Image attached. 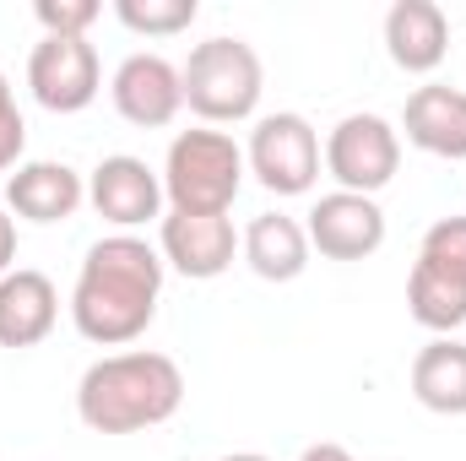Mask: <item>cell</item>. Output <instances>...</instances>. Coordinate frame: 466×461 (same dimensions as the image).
Masks as SVG:
<instances>
[{
	"mask_svg": "<svg viewBox=\"0 0 466 461\" xmlns=\"http://www.w3.org/2000/svg\"><path fill=\"white\" fill-rule=\"evenodd\" d=\"M320 163H326L320 130L304 115L277 109V115L255 119L249 147H244V169H249L271 196H304V190H315Z\"/></svg>",
	"mask_w": 466,
	"mask_h": 461,
	"instance_id": "obj_6",
	"label": "cell"
},
{
	"mask_svg": "<svg viewBox=\"0 0 466 461\" xmlns=\"http://www.w3.org/2000/svg\"><path fill=\"white\" fill-rule=\"evenodd\" d=\"M5 271H16V218H5L0 207V277Z\"/></svg>",
	"mask_w": 466,
	"mask_h": 461,
	"instance_id": "obj_22",
	"label": "cell"
},
{
	"mask_svg": "<svg viewBox=\"0 0 466 461\" xmlns=\"http://www.w3.org/2000/svg\"><path fill=\"white\" fill-rule=\"evenodd\" d=\"M163 299V250H152L136 233H109L87 250L76 288H71V321L93 347L136 343Z\"/></svg>",
	"mask_w": 466,
	"mask_h": 461,
	"instance_id": "obj_1",
	"label": "cell"
},
{
	"mask_svg": "<svg viewBox=\"0 0 466 461\" xmlns=\"http://www.w3.org/2000/svg\"><path fill=\"white\" fill-rule=\"evenodd\" d=\"M27 87L49 115H82L104 87L98 49L87 38H38L27 55Z\"/></svg>",
	"mask_w": 466,
	"mask_h": 461,
	"instance_id": "obj_8",
	"label": "cell"
},
{
	"mask_svg": "<svg viewBox=\"0 0 466 461\" xmlns=\"http://www.w3.org/2000/svg\"><path fill=\"white\" fill-rule=\"evenodd\" d=\"M238 190H244V152L228 130L201 125L168 141V158H163L168 212H228Z\"/></svg>",
	"mask_w": 466,
	"mask_h": 461,
	"instance_id": "obj_3",
	"label": "cell"
},
{
	"mask_svg": "<svg viewBox=\"0 0 466 461\" xmlns=\"http://www.w3.org/2000/svg\"><path fill=\"white\" fill-rule=\"evenodd\" d=\"M33 16H38L44 38H87V27L104 16V5L98 0H38Z\"/></svg>",
	"mask_w": 466,
	"mask_h": 461,
	"instance_id": "obj_20",
	"label": "cell"
},
{
	"mask_svg": "<svg viewBox=\"0 0 466 461\" xmlns=\"http://www.w3.org/2000/svg\"><path fill=\"white\" fill-rule=\"evenodd\" d=\"M401 130H407V141L418 152L461 163L466 158V93L461 87H445V82L418 87L407 98V109H401Z\"/></svg>",
	"mask_w": 466,
	"mask_h": 461,
	"instance_id": "obj_15",
	"label": "cell"
},
{
	"mask_svg": "<svg viewBox=\"0 0 466 461\" xmlns=\"http://www.w3.org/2000/svg\"><path fill=\"white\" fill-rule=\"evenodd\" d=\"M223 461H271V456H255V451H233V456H223Z\"/></svg>",
	"mask_w": 466,
	"mask_h": 461,
	"instance_id": "obj_24",
	"label": "cell"
},
{
	"mask_svg": "<svg viewBox=\"0 0 466 461\" xmlns=\"http://www.w3.org/2000/svg\"><path fill=\"white\" fill-rule=\"evenodd\" d=\"M385 49L407 77H429L451 55V16L434 0H396L385 11Z\"/></svg>",
	"mask_w": 466,
	"mask_h": 461,
	"instance_id": "obj_14",
	"label": "cell"
},
{
	"mask_svg": "<svg viewBox=\"0 0 466 461\" xmlns=\"http://www.w3.org/2000/svg\"><path fill=\"white\" fill-rule=\"evenodd\" d=\"M115 16L141 38H174L201 16V5L196 0H115Z\"/></svg>",
	"mask_w": 466,
	"mask_h": 461,
	"instance_id": "obj_19",
	"label": "cell"
},
{
	"mask_svg": "<svg viewBox=\"0 0 466 461\" xmlns=\"http://www.w3.org/2000/svg\"><path fill=\"white\" fill-rule=\"evenodd\" d=\"M179 82H185V109L201 125H233V119H249L260 109L266 71L244 38L218 33V38L190 49V60L179 66Z\"/></svg>",
	"mask_w": 466,
	"mask_h": 461,
	"instance_id": "obj_4",
	"label": "cell"
},
{
	"mask_svg": "<svg viewBox=\"0 0 466 461\" xmlns=\"http://www.w3.org/2000/svg\"><path fill=\"white\" fill-rule=\"evenodd\" d=\"M22 147H27V125H22V109L11 98V82L0 71V174L22 163Z\"/></svg>",
	"mask_w": 466,
	"mask_h": 461,
	"instance_id": "obj_21",
	"label": "cell"
},
{
	"mask_svg": "<svg viewBox=\"0 0 466 461\" xmlns=\"http://www.w3.org/2000/svg\"><path fill=\"white\" fill-rule=\"evenodd\" d=\"M60 321V293L44 271L16 266L0 277V347H38Z\"/></svg>",
	"mask_w": 466,
	"mask_h": 461,
	"instance_id": "obj_16",
	"label": "cell"
},
{
	"mask_svg": "<svg viewBox=\"0 0 466 461\" xmlns=\"http://www.w3.org/2000/svg\"><path fill=\"white\" fill-rule=\"evenodd\" d=\"M109 98L125 125L136 130H163L174 125L185 109V82H179V66H168L163 55H125L109 82Z\"/></svg>",
	"mask_w": 466,
	"mask_h": 461,
	"instance_id": "obj_11",
	"label": "cell"
},
{
	"mask_svg": "<svg viewBox=\"0 0 466 461\" xmlns=\"http://www.w3.org/2000/svg\"><path fill=\"white\" fill-rule=\"evenodd\" d=\"M309 250H320L326 261H369L385 244V212L374 196H352V190H331L309 207Z\"/></svg>",
	"mask_w": 466,
	"mask_h": 461,
	"instance_id": "obj_12",
	"label": "cell"
},
{
	"mask_svg": "<svg viewBox=\"0 0 466 461\" xmlns=\"http://www.w3.org/2000/svg\"><path fill=\"white\" fill-rule=\"evenodd\" d=\"M179 402H185V374L168 353H152V347L109 353L87 364V374L76 380V418L93 435L157 429L179 413Z\"/></svg>",
	"mask_w": 466,
	"mask_h": 461,
	"instance_id": "obj_2",
	"label": "cell"
},
{
	"mask_svg": "<svg viewBox=\"0 0 466 461\" xmlns=\"http://www.w3.org/2000/svg\"><path fill=\"white\" fill-rule=\"evenodd\" d=\"M412 396L440 413V418H466V343L434 337L412 358Z\"/></svg>",
	"mask_w": 466,
	"mask_h": 461,
	"instance_id": "obj_18",
	"label": "cell"
},
{
	"mask_svg": "<svg viewBox=\"0 0 466 461\" xmlns=\"http://www.w3.org/2000/svg\"><path fill=\"white\" fill-rule=\"evenodd\" d=\"M157 244H163V266H174L190 282H212L233 266L238 233L228 212H163Z\"/></svg>",
	"mask_w": 466,
	"mask_h": 461,
	"instance_id": "obj_10",
	"label": "cell"
},
{
	"mask_svg": "<svg viewBox=\"0 0 466 461\" xmlns=\"http://www.w3.org/2000/svg\"><path fill=\"white\" fill-rule=\"evenodd\" d=\"M299 461H352V451H348V446H331V440H320V446H309Z\"/></svg>",
	"mask_w": 466,
	"mask_h": 461,
	"instance_id": "obj_23",
	"label": "cell"
},
{
	"mask_svg": "<svg viewBox=\"0 0 466 461\" xmlns=\"http://www.w3.org/2000/svg\"><path fill=\"white\" fill-rule=\"evenodd\" d=\"M82 201H87V179L55 158L16 163V174L5 179V207L27 223H66V218H76Z\"/></svg>",
	"mask_w": 466,
	"mask_h": 461,
	"instance_id": "obj_13",
	"label": "cell"
},
{
	"mask_svg": "<svg viewBox=\"0 0 466 461\" xmlns=\"http://www.w3.org/2000/svg\"><path fill=\"white\" fill-rule=\"evenodd\" d=\"M87 201L119 233L141 229V223H163V174L130 152H115L87 174Z\"/></svg>",
	"mask_w": 466,
	"mask_h": 461,
	"instance_id": "obj_9",
	"label": "cell"
},
{
	"mask_svg": "<svg viewBox=\"0 0 466 461\" xmlns=\"http://www.w3.org/2000/svg\"><path fill=\"white\" fill-rule=\"evenodd\" d=\"M407 315L434 337H456L466 326V218H440L423 233L407 271Z\"/></svg>",
	"mask_w": 466,
	"mask_h": 461,
	"instance_id": "obj_5",
	"label": "cell"
},
{
	"mask_svg": "<svg viewBox=\"0 0 466 461\" xmlns=\"http://www.w3.org/2000/svg\"><path fill=\"white\" fill-rule=\"evenodd\" d=\"M238 250H244L249 271L266 277V282H293V277H304V266H309V233H304L299 218H288V212H260V218L244 229Z\"/></svg>",
	"mask_w": 466,
	"mask_h": 461,
	"instance_id": "obj_17",
	"label": "cell"
},
{
	"mask_svg": "<svg viewBox=\"0 0 466 461\" xmlns=\"http://www.w3.org/2000/svg\"><path fill=\"white\" fill-rule=\"evenodd\" d=\"M320 152H326V174L337 179V190L380 196L401 169V130L385 115H342Z\"/></svg>",
	"mask_w": 466,
	"mask_h": 461,
	"instance_id": "obj_7",
	"label": "cell"
}]
</instances>
